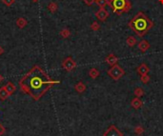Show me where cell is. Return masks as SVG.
<instances>
[{
	"label": "cell",
	"instance_id": "cell-31",
	"mask_svg": "<svg viewBox=\"0 0 163 136\" xmlns=\"http://www.w3.org/2000/svg\"><path fill=\"white\" fill-rule=\"evenodd\" d=\"M32 1H33V2H37L38 0H32Z\"/></svg>",
	"mask_w": 163,
	"mask_h": 136
},
{
	"label": "cell",
	"instance_id": "cell-10",
	"mask_svg": "<svg viewBox=\"0 0 163 136\" xmlns=\"http://www.w3.org/2000/svg\"><path fill=\"white\" fill-rule=\"evenodd\" d=\"M142 101L140 100V98H138V97H135V98H134L132 101H131V106L133 108H134L135 109H140L141 107H142Z\"/></svg>",
	"mask_w": 163,
	"mask_h": 136
},
{
	"label": "cell",
	"instance_id": "cell-19",
	"mask_svg": "<svg viewBox=\"0 0 163 136\" xmlns=\"http://www.w3.org/2000/svg\"><path fill=\"white\" fill-rule=\"evenodd\" d=\"M96 3L100 8H104L106 5H110L111 4V2L109 1V0H96Z\"/></svg>",
	"mask_w": 163,
	"mask_h": 136
},
{
	"label": "cell",
	"instance_id": "cell-6",
	"mask_svg": "<svg viewBox=\"0 0 163 136\" xmlns=\"http://www.w3.org/2000/svg\"><path fill=\"white\" fill-rule=\"evenodd\" d=\"M103 136H123V133L115 126L112 125L105 130Z\"/></svg>",
	"mask_w": 163,
	"mask_h": 136
},
{
	"label": "cell",
	"instance_id": "cell-20",
	"mask_svg": "<svg viewBox=\"0 0 163 136\" xmlns=\"http://www.w3.org/2000/svg\"><path fill=\"white\" fill-rule=\"evenodd\" d=\"M134 93H135V95L136 97H138V98H140L141 96L144 95L145 92H144V91H143V89H141V88H136V89H135Z\"/></svg>",
	"mask_w": 163,
	"mask_h": 136
},
{
	"label": "cell",
	"instance_id": "cell-30",
	"mask_svg": "<svg viewBox=\"0 0 163 136\" xmlns=\"http://www.w3.org/2000/svg\"><path fill=\"white\" fill-rule=\"evenodd\" d=\"M158 1H159L160 4H162V5H163V0H158Z\"/></svg>",
	"mask_w": 163,
	"mask_h": 136
},
{
	"label": "cell",
	"instance_id": "cell-25",
	"mask_svg": "<svg viewBox=\"0 0 163 136\" xmlns=\"http://www.w3.org/2000/svg\"><path fill=\"white\" fill-rule=\"evenodd\" d=\"M3 4H5L6 6H12V4L15 2V0H2Z\"/></svg>",
	"mask_w": 163,
	"mask_h": 136
},
{
	"label": "cell",
	"instance_id": "cell-5",
	"mask_svg": "<svg viewBox=\"0 0 163 136\" xmlns=\"http://www.w3.org/2000/svg\"><path fill=\"white\" fill-rule=\"evenodd\" d=\"M62 68L67 71H72L76 68V62L71 56L65 58L62 62Z\"/></svg>",
	"mask_w": 163,
	"mask_h": 136
},
{
	"label": "cell",
	"instance_id": "cell-15",
	"mask_svg": "<svg viewBox=\"0 0 163 136\" xmlns=\"http://www.w3.org/2000/svg\"><path fill=\"white\" fill-rule=\"evenodd\" d=\"M27 20H26L24 17H19L18 19L16 20V25H17V27H18L19 29H23L25 28L26 26H27Z\"/></svg>",
	"mask_w": 163,
	"mask_h": 136
},
{
	"label": "cell",
	"instance_id": "cell-32",
	"mask_svg": "<svg viewBox=\"0 0 163 136\" xmlns=\"http://www.w3.org/2000/svg\"><path fill=\"white\" fill-rule=\"evenodd\" d=\"M112 1H113V0H110V2H112Z\"/></svg>",
	"mask_w": 163,
	"mask_h": 136
},
{
	"label": "cell",
	"instance_id": "cell-24",
	"mask_svg": "<svg viewBox=\"0 0 163 136\" xmlns=\"http://www.w3.org/2000/svg\"><path fill=\"white\" fill-rule=\"evenodd\" d=\"M91 29H92V31H98V30L100 29V25L98 24L96 21H94V22H93L92 23V25H91Z\"/></svg>",
	"mask_w": 163,
	"mask_h": 136
},
{
	"label": "cell",
	"instance_id": "cell-16",
	"mask_svg": "<svg viewBox=\"0 0 163 136\" xmlns=\"http://www.w3.org/2000/svg\"><path fill=\"white\" fill-rule=\"evenodd\" d=\"M9 96H10V94H9L8 91H6L5 87L0 88V99H1L2 101H4V100H6Z\"/></svg>",
	"mask_w": 163,
	"mask_h": 136
},
{
	"label": "cell",
	"instance_id": "cell-11",
	"mask_svg": "<svg viewBox=\"0 0 163 136\" xmlns=\"http://www.w3.org/2000/svg\"><path fill=\"white\" fill-rule=\"evenodd\" d=\"M138 50H141V52H143L145 53L146 50H148L149 48H150V43L148 41H146V40H141L139 43H138Z\"/></svg>",
	"mask_w": 163,
	"mask_h": 136
},
{
	"label": "cell",
	"instance_id": "cell-22",
	"mask_svg": "<svg viewBox=\"0 0 163 136\" xmlns=\"http://www.w3.org/2000/svg\"><path fill=\"white\" fill-rule=\"evenodd\" d=\"M134 131H135V133L136 135H141V134H143V133H144L145 130H144V127H140V126H137V127H135Z\"/></svg>",
	"mask_w": 163,
	"mask_h": 136
},
{
	"label": "cell",
	"instance_id": "cell-21",
	"mask_svg": "<svg viewBox=\"0 0 163 136\" xmlns=\"http://www.w3.org/2000/svg\"><path fill=\"white\" fill-rule=\"evenodd\" d=\"M60 35H61L63 38H68L71 35V32L69 29H63L61 32H60Z\"/></svg>",
	"mask_w": 163,
	"mask_h": 136
},
{
	"label": "cell",
	"instance_id": "cell-18",
	"mask_svg": "<svg viewBox=\"0 0 163 136\" xmlns=\"http://www.w3.org/2000/svg\"><path fill=\"white\" fill-rule=\"evenodd\" d=\"M47 8H48V10L51 12H53V14H54V12H55L57 11V4L55 3V2H51Z\"/></svg>",
	"mask_w": 163,
	"mask_h": 136
},
{
	"label": "cell",
	"instance_id": "cell-1",
	"mask_svg": "<svg viewBox=\"0 0 163 136\" xmlns=\"http://www.w3.org/2000/svg\"><path fill=\"white\" fill-rule=\"evenodd\" d=\"M59 81L53 80L39 66H34L19 81L21 91L32 97L33 100H39L50 89Z\"/></svg>",
	"mask_w": 163,
	"mask_h": 136
},
{
	"label": "cell",
	"instance_id": "cell-9",
	"mask_svg": "<svg viewBox=\"0 0 163 136\" xmlns=\"http://www.w3.org/2000/svg\"><path fill=\"white\" fill-rule=\"evenodd\" d=\"M136 71H137V73L141 76V75H144V74H148L149 71H150V69L145 63H142V64H140V66L136 69Z\"/></svg>",
	"mask_w": 163,
	"mask_h": 136
},
{
	"label": "cell",
	"instance_id": "cell-12",
	"mask_svg": "<svg viewBox=\"0 0 163 136\" xmlns=\"http://www.w3.org/2000/svg\"><path fill=\"white\" fill-rule=\"evenodd\" d=\"M4 87H5L6 91H8V93H9V94H10V95L14 94V91H16V88H15V86H14V85L12 84V82H8L6 86H4Z\"/></svg>",
	"mask_w": 163,
	"mask_h": 136
},
{
	"label": "cell",
	"instance_id": "cell-13",
	"mask_svg": "<svg viewBox=\"0 0 163 136\" xmlns=\"http://www.w3.org/2000/svg\"><path fill=\"white\" fill-rule=\"evenodd\" d=\"M75 90L78 92V93H82L86 91V86L84 85V83L82 82H78V83H76L75 84Z\"/></svg>",
	"mask_w": 163,
	"mask_h": 136
},
{
	"label": "cell",
	"instance_id": "cell-8",
	"mask_svg": "<svg viewBox=\"0 0 163 136\" xmlns=\"http://www.w3.org/2000/svg\"><path fill=\"white\" fill-rule=\"evenodd\" d=\"M105 62L108 64V65H110V66H114V65H117V62H118V58L115 56L114 54H113V53H111V54H109L108 56H107L106 58H105Z\"/></svg>",
	"mask_w": 163,
	"mask_h": 136
},
{
	"label": "cell",
	"instance_id": "cell-27",
	"mask_svg": "<svg viewBox=\"0 0 163 136\" xmlns=\"http://www.w3.org/2000/svg\"><path fill=\"white\" fill-rule=\"evenodd\" d=\"M4 133H5V127L0 124V136H2Z\"/></svg>",
	"mask_w": 163,
	"mask_h": 136
},
{
	"label": "cell",
	"instance_id": "cell-7",
	"mask_svg": "<svg viewBox=\"0 0 163 136\" xmlns=\"http://www.w3.org/2000/svg\"><path fill=\"white\" fill-rule=\"evenodd\" d=\"M96 16L97 17L98 20L102 21V22H104V21L108 18L109 16V12H107L104 8H100L99 10H98L96 12Z\"/></svg>",
	"mask_w": 163,
	"mask_h": 136
},
{
	"label": "cell",
	"instance_id": "cell-2",
	"mask_svg": "<svg viewBox=\"0 0 163 136\" xmlns=\"http://www.w3.org/2000/svg\"><path fill=\"white\" fill-rule=\"evenodd\" d=\"M128 26L136 33V35L142 37L154 27V23L152 20L148 18V16L144 12H139L129 22Z\"/></svg>",
	"mask_w": 163,
	"mask_h": 136
},
{
	"label": "cell",
	"instance_id": "cell-17",
	"mask_svg": "<svg viewBox=\"0 0 163 136\" xmlns=\"http://www.w3.org/2000/svg\"><path fill=\"white\" fill-rule=\"evenodd\" d=\"M126 43L129 47H134L136 44V38L134 36H128Z\"/></svg>",
	"mask_w": 163,
	"mask_h": 136
},
{
	"label": "cell",
	"instance_id": "cell-14",
	"mask_svg": "<svg viewBox=\"0 0 163 136\" xmlns=\"http://www.w3.org/2000/svg\"><path fill=\"white\" fill-rule=\"evenodd\" d=\"M89 76L92 79H96L98 76H99V71L96 69V68H92V69L89 71Z\"/></svg>",
	"mask_w": 163,
	"mask_h": 136
},
{
	"label": "cell",
	"instance_id": "cell-4",
	"mask_svg": "<svg viewBox=\"0 0 163 136\" xmlns=\"http://www.w3.org/2000/svg\"><path fill=\"white\" fill-rule=\"evenodd\" d=\"M107 73L110 76L112 79L115 80V81H117L120 78H122L124 75H125V71L120 66H118L117 64V65H114L111 68V69L107 71Z\"/></svg>",
	"mask_w": 163,
	"mask_h": 136
},
{
	"label": "cell",
	"instance_id": "cell-28",
	"mask_svg": "<svg viewBox=\"0 0 163 136\" xmlns=\"http://www.w3.org/2000/svg\"><path fill=\"white\" fill-rule=\"evenodd\" d=\"M3 53H4V49L2 48L1 46H0V55H1V54H3Z\"/></svg>",
	"mask_w": 163,
	"mask_h": 136
},
{
	"label": "cell",
	"instance_id": "cell-29",
	"mask_svg": "<svg viewBox=\"0 0 163 136\" xmlns=\"http://www.w3.org/2000/svg\"><path fill=\"white\" fill-rule=\"evenodd\" d=\"M3 79H4V78H3V76H2L1 74H0V83H1V82L3 81Z\"/></svg>",
	"mask_w": 163,
	"mask_h": 136
},
{
	"label": "cell",
	"instance_id": "cell-26",
	"mask_svg": "<svg viewBox=\"0 0 163 136\" xmlns=\"http://www.w3.org/2000/svg\"><path fill=\"white\" fill-rule=\"evenodd\" d=\"M83 2L88 6H92L93 4L96 2V0H83Z\"/></svg>",
	"mask_w": 163,
	"mask_h": 136
},
{
	"label": "cell",
	"instance_id": "cell-3",
	"mask_svg": "<svg viewBox=\"0 0 163 136\" xmlns=\"http://www.w3.org/2000/svg\"><path fill=\"white\" fill-rule=\"evenodd\" d=\"M110 5L113 8L114 12L117 15L128 12L132 9V4L129 0H113Z\"/></svg>",
	"mask_w": 163,
	"mask_h": 136
},
{
	"label": "cell",
	"instance_id": "cell-23",
	"mask_svg": "<svg viewBox=\"0 0 163 136\" xmlns=\"http://www.w3.org/2000/svg\"><path fill=\"white\" fill-rule=\"evenodd\" d=\"M140 80H141V82H142V83L147 84V83L150 81V76H149V74L141 75V76H140Z\"/></svg>",
	"mask_w": 163,
	"mask_h": 136
}]
</instances>
